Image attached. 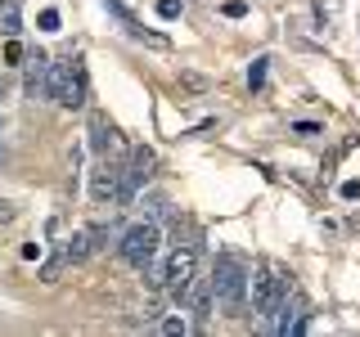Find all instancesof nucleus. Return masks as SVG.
Wrapping results in <instances>:
<instances>
[{
	"instance_id": "obj_1",
	"label": "nucleus",
	"mask_w": 360,
	"mask_h": 337,
	"mask_svg": "<svg viewBox=\"0 0 360 337\" xmlns=\"http://www.w3.org/2000/svg\"><path fill=\"white\" fill-rule=\"evenodd\" d=\"M248 288H252V310H257V319L270 324V319L279 315L284 292L297 288V284H292V275H288V270H279L275 261H257V270L248 275Z\"/></svg>"
},
{
	"instance_id": "obj_2",
	"label": "nucleus",
	"mask_w": 360,
	"mask_h": 337,
	"mask_svg": "<svg viewBox=\"0 0 360 337\" xmlns=\"http://www.w3.org/2000/svg\"><path fill=\"white\" fill-rule=\"evenodd\" d=\"M248 275H252V270H248L243 256L221 252L217 265H212V279H207V284H212V301L234 315V310L243 306V297H248Z\"/></svg>"
},
{
	"instance_id": "obj_3",
	"label": "nucleus",
	"mask_w": 360,
	"mask_h": 337,
	"mask_svg": "<svg viewBox=\"0 0 360 337\" xmlns=\"http://www.w3.org/2000/svg\"><path fill=\"white\" fill-rule=\"evenodd\" d=\"M50 99L59 108H82L86 104V67H82V59L50 63Z\"/></svg>"
},
{
	"instance_id": "obj_4",
	"label": "nucleus",
	"mask_w": 360,
	"mask_h": 337,
	"mask_svg": "<svg viewBox=\"0 0 360 337\" xmlns=\"http://www.w3.org/2000/svg\"><path fill=\"white\" fill-rule=\"evenodd\" d=\"M194 279H198V247L176 243L172 256H167V265H162V288L172 292L176 301H185L189 288H194Z\"/></svg>"
},
{
	"instance_id": "obj_5",
	"label": "nucleus",
	"mask_w": 360,
	"mask_h": 337,
	"mask_svg": "<svg viewBox=\"0 0 360 337\" xmlns=\"http://www.w3.org/2000/svg\"><path fill=\"white\" fill-rule=\"evenodd\" d=\"M158 243H162L158 225H153V220H144V225H131V230L122 234L117 252H122V261H127V265H135V270H149V261L158 256Z\"/></svg>"
},
{
	"instance_id": "obj_6",
	"label": "nucleus",
	"mask_w": 360,
	"mask_h": 337,
	"mask_svg": "<svg viewBox=\"0 0 360 337\" xmlns=\"http://www.w3.org/2000/svg\"><path fill=\"white\" fill-rule=\"evenodd\" d=\"M311 324V306H307V297H302L297 288H288L284 292V301H279V315H275V333L279 337H297L302 329Z\"/></svg>"
},
{
	"instance_id": "obj_7",
	"label": "nucleus",
	"mask_w": 360,
	"mask_h": 337,
	"mask_svg": "<svg viewBox=\"0 0 360 337\" xmlns=\"http://www.w3.org/2000/svg\"><path fill=\"white\" fill-rule=\"evenodd\" d=\"M117 189H122V166L112 162H99L95 171H90V198L104 207V202H117Z\"/></svg>"
},
{
	"instance_id": "obj_8",
	"label": "nucleus",
	"mask_w": 360,
	"mask_h": 337,
	"mask_svg": "<svg viewBox=\"0 0 360 337\" xmlns=\"http://www.w3.org/2000/svg\"><path fill=\"white\" fill-rule=\"evenodd\" d=\"M27 95L32 99H50V59L37 50L27 54Z\"/></svg>"
},
{
	"instance_id": "obj_9",
	"label": "nucleus",
	"mask_w": 360,
	"mask_h": 337,
	"mask_svg": "<svg viewBox=\"0 0 360 337\" xmlns=\"http://www.w3.org/2000/svg\"><path fill=\"white\" fill-rule=\"evenodd\" d=\"M112 140H117L112 121L104 117V112H95V117H90V149H95V153H108V149H112Z\"/></svg>"
},
{
	"instance_id": "obj_10",
	"label": "nucleus",
	"mask_w": 360,
	"mask_h": 337,
	"mask_svg": "<svg viewBox=\"0 0 360 337\" xmlns=\"http://www.w3.org/2000/svg\"><path fill=\"white\" fill-rule=\"evenodd\" d=\"M63 256H68V265H77V261H86V256H95V247H90V230L72 234V239L63 243Z\"/></svg>"
},
{
	"instance_id": "obj_11",
	"label": "nucleus",
	"mask_w": 360,
	"mask_h": 337,
	"mask_svg": "<svg viewBox=\"0 0 360 337\" xmlns=\"http://www.w3.org/2000/svg\"><path fill=\"white\" fill-rule=\"evenodd\" d=\"M0 32H5V37H18V32H22V9H18V0H0Z\"/></svg>"
},
{
	"instance_id": "obj_12",
	"label": "nucleus",
	"mask_w": 360,
	"mask_h": 337,
	"mask_svg": "<svg viewBox=\"0 0 360 337\" xmlns=\"http://www.w3.org/2000/svg\"><path fill=\"white\" fill-rule=\"evenodd\" d=\"M63 270H68V256H63V252H59V256H50V261L41 265V284H59Z\"/></svg>"
},
{
	"instance_id": "obj_13",
	"label": "nucleus",
	"mask_w": 360,
	"mask_h": 337,
	"mask_svg": "<svg viewBox=\"0 0 360 337\" xmlns=\"http://www.w3.org/2000/svg\"><path fill=\"white\" fill-rule=\"evenodd\" d=\"M158 333H162V337H185L189 324L180 319V315H162V319H158Z\"/></svg>"
},
{
	"instance_id": "obj_14",
	"label": "nucleus",
	"mask_w": 360,
	"mask_h": 337,
	"mask_svg": "<svg viewBox=\"0 0 360 337\" xmlns=\"http://www.w3.org/2000/svg\"><path fill=\"white\" fill-rule=\"evenodd\" d=\"M266 63H270V59H257L252 67H248V86H252V90L266 86Z\"/></svg>"
},
{
	"instance_id": "obj_15",
	"label": "nucleus",
	"mask_w": 360,
	"mask_h": 337,
	"mask_svg": "<svg viewBox=\"0 0 360 337\" xmlns=\"http://www.w3.org/2000/svg\"><path fill=\"white\" fill-rule=\"evenodd\" d=\"M180 86L194 90V95H202V90H207V77H198V72H180Z\"/></svg>"
},
{
	"instance_id": "obj_16",
	"label": "nucleus",
	"mask_w": 360,
	"mask_h": 337,
	"mask_svg": "<svg viewBox=\"0 0 360 337\" xmlns=\"http://www.w3.org/2000/svg\"><path fill=\"white\" fill-rule=\"evenodd\" d=\"M90 247H95V252L108 247V225H90Z\"/></svg>"
},
{
	"instance_id": "obj_17",
	"label": "nucleus",
	"mask_w": 360,
	"mask_h": 337,
	"mask_svg": "<svg viewBox=\"0 0 360 337\" xmlns=\"http://www.w3.org/2000/svg\"><path fill=\"white\" fill-rule=\"evenodd\" d=\"M41 32H59V9H41Z\"/></svg>"
},
{
	"instance_id": "obj_18",
	"label": "nucleus",
	"mask_w": 360,
	"mask_h": 337,
	"mask_svg": "<svg viewBox=\"0 0 360 337\" xmlns=\"http://www.w3.org/2000/svg\"><path fill=\"white\" fill-rule=\"evenodd\" d=\"M158 14H162L167 22H172V18H180V0H158Z\"/></svg>"
},
{
	"instance_id": "obj_19",
	"label": "nucleus",
	"mask_w": 360,
	"mask_h": 337,
	"mask_svg": "<svg viewBox=\"0 0 360 337\" xmlns=\"http://www.w3.org/2000/svg\"><path fill=\"white\" fill-rule=\"evenodd\" d=\"M18 59H22V45L9 37V45H5V63H18Z\"/></svg>"
},
{
	"instance_id": "obj_20",
	"label": "nucleus",
	"mask_w": 360,
	"mask_h": 337,
	"mask_svg": "<svg viewBox=\"0 0 360 337\" xmlns=\"http://www.w3.org/2000/svg\"><path fill=\"white\" fill-rule=\"evenodd\" d=\"M225 14H230V18H243L248 5H243V0H230V5H225Z\"/></svg>"
},
{
	"instance_id": "obj_21",
	"label": "nucleus",
	"mask_w": 360,
	"mask_h": 337,
	"mask_svg": "<svg viewBox=\"0 0 360 337\" xmlns=\"http://www.w3.org/2000/svg\"><path fill=\"white\" fill-rule=\"evenodd\" d=\"M342 198H360V180H347V185H342Z\"/></svg>"
},
{
	"instance_id": "obj_22",
	"label": "nucleus",
	"mask_w": 360,
	"mask_h": 337,
	"mask_svg": "<svg viewBox=\"0 0 360 337\" xmlns=\"http://www.w3.org/2000/svg\"><path fill=\"white\" fill-rule=\"evenodd\" d=\"M292 131H297V135H320V126H315V121H297Z\"/></svg>"
},
{
	"instance_id": "obj_23",
	"label": "nucleus",
	"mask_w": 360,
	"mask_h": 337,
	"mask_svg": "<svg viewBox=\"0 0 360 337\" xmlns=\"http://www.w3.org/2000/svg\"><path fill=\"white\" fill-rule=\"evenodd\" d=\"M0 220H14V202H5V198H0Z\"/></svg>"
},
{
	"instance_id": "obj_24",
	"label": "nucleus",
	"mask_w": 360,
	"mask_h": 337,
	"mask_svg": "<svg viewBox=\"0 0 360 337\" xmlns=\"http://www.w3.org/2000/svg\"><path fill=\"white\" fill-rule=\"evenodd\" d=\"M0 95H5V90H0Z\"/></svg>"
}]
</instances>
